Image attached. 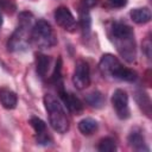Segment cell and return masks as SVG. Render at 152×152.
Returning a JSON list of instances; mask_svg holds the SVG:
<instances>
[{
    "instance_id": "14",
    "label": "cell",
    "mask_w": 152,
    "mask_h": 152,
    "mask_svg": "<svg viewBox=\"0 0 152 152\" xmlns=\"http://www.w3.org/2000/svg\"><path fill=\"white\" fill-rule=\"evenodd\" d=\"M97 127H99L97 121L94 120V119H91V118L82 119L78 122V129L84 135H91L93 133H95L97 131Z\"/></svg>"
},
{
    "instance_id": "15",
    "label": "cell",
    "mask_w": 152,
    "mask_h": 152,
    "mask_svg": "<svg viewBox=\"0 0 152 152\" xmlns=\"http://www.w3.org/2000/svg\"><path fill=\"white\" fill-rule=\"evenodd\" d=\"M86 102L93 108H101L104 104V96L100 91H93L86 96Z\"/></svg>"
},
{
    "instance_id": "20",
    "label": "cell",
    "mask_w": 152,
    "mask_h": 152,
    "mask_svg": "<svg viewBox=\"0 0 152 152\" xmlns=\"http://www.w3.org/2000/svg\"><path fill=\"white\" fill-rule=\"evenodd\" d=\"M0 10L7 13H13L15 10V4L13 0H0Z\"/></svg>"
},
{
    "instance_id": "17",
    "label": "cell",
    "mask_w": 152,
    "mask_h": 152,
    "mask_svg": "<svg viewBox=\"0 0 152 152\" xmlns=\"http://www.w3.org/2000/svg\"><path fill=\"white\" fill-rule=\"evenodd\" d=\"M90 15H89V11L86 10H80V24H81V28L83 31V33H88L90 31Z\"/></svg>"
},
{
    "instance_id": "16",
    "label": "cell",
    "mask_w": 152,
    "mask_h": 152,
    "mask_svg": "<svg viewBox=\"0 0 152 152\" xmlns=\"http://www.w3.org/2000/svg\"><path fill=\"white\" fill-rule=\"evenodd\" d=\"M97 150L101 152H114L116 150V145H115L114 139H112L109 137L101 139L99 145H97Z\"/></svg>"
},
{
    "instance_id": "13",
    "label": "cell",
    "mask_w": 152,
    "mask_h": 152,
    "mask_svg": "<svg viewBox=\"0 0 152 152\" xmlns=\"http://www.w3.org/2000/svg\"><path fill=\"white\" fill-rule=\"evenodd\" d=\"M50 62L51 58L46 55L43 53H37L36 56V69H37V74L39 75V77L44 78L49 71L50 68Z\"/></svg>"
},
{
    "instance_id": "12",
    "label": "cell",
    "mask_w": 152,
    "mask_h": 152,
    "mask_svg": "<svg viewBox=\"0 0 152 152\" xmlns=\"http://www.w3.org/2000/svg\"><path fill=\"white\" fill-rule=\"evenodd\" d=\"M131 18L137 24H146L151 20V11L148 7H138L131 11Z\"/></svg>"
},
{
    "instance_id": "2",
    "label": "cell",
    "mask_w": 152,
    "mask_h": 152,
    "mask_svg": "<svg viewBox=\"0 0 152 152\" xmlns=\"http://www.w3.org/2000/svg\"><path fill=\"white\" fill-rule=\"evenodd\" d=\"M33 15L28 12H21L19 14L18 26L12 36L8 38L7 49L11 52L24 51L28 48L31 42V30H32Z\"/></svg>"
},
{
    "instance_id": "3",
    "label": "cell",
    "mask_w": 152,
    "mask_h": 152,
    "mask_svg": "<svg viewBox=\"0 0 152 152\" xmlns=\"http://www.w3.org/2000/svg\"><path fill=\"white\" fill-rule=\"evenodd\" d=\"M99 69L103 77H110L126 82H134L138 77L137 72L132 69L122 66L120 61L110 53H106L101 57Z\"/></svg>"
},
{
    "instance_id": "10",
    "label": "cell",
    "mask_w": 152,
    "mask_h": 152,
    "mask_svg": "<svg viewBox=\"0 0 152 152\" xmlns=\"http://www.w3.org/2000/svg\"><path fill=\"white\" fill-rule=\"evenodd\" d=\"M0 103L6 109L15 108V106L18 103L17 94L8 88H1L0 89Z\"/></svg>"
},
{
    "instance_id": "19",
    "label": "cell",
    "mask_w": 152,
    "mask_h": 152,
    "mask_svg": "<svg viewBox=\"0 0 152 152\" xmlns=\"http://www.w3.org/2000/svg\"><path fill=\"white\" fill-rule=\"evenodd\" d=\"M36 140H37V144H40V145H50L52 142V138L50 137L49 132H44V133H40V134H37L36 137Z\"/></svg>"
},
{
    "instance_id": "11",
    "label": "cell",
    "mask_w": 152,
    "mask_h": 152,
    "mask_svg": "<svg viewBox=\"0 0 152 152\" xmlns=\"http://www.w3.org/2000/svg\"><path fill=\"white\" fill-rule=\"evenodd\" d=\"M128 142L137 151H148V148L146 146V142H145V138H144L142 133L139 129H134L129 133Z\"/></svg>"
},
{
    "instance_id": "7",
    "label": "cell",
    "mask_w": 152,
    "mask_h": 152,
    "mask_svg": "<svg viewBox=\"0 0 152 152\" xmlns=\"http://www.w3.org/2000/svg\"><path fill=\"white\" fill-rule=\"evenodd\" d=\"M112 104L115 109L118 118L127 119L129 118V107H128V95L124 89H116L112 95Z\"/></svg>"
},
{
    "instance_id": "6",
    "label": "cell",
    "mask_w": 152,
    "mask_h": 152,
    "mask_svg": "<svg viewBox=\"0 0 152 152\" xmlns=\"http://www.w3.org/2000/svg\"><path fill=\"white\" fill-rule=\"evenodd\" d=\"M72 83L80 90L86 89L90 84V69L87 62L78 61L76 63L75 71L72 75Z\"/></svg>"
},
{
    "instance_id": "8",
    "label": "cell",
    "mask_w": 152,
    "mask_h": 152,
    "mask_svg": "<svg viewBox=\"0 0 152 152\" xmlns=\"http://www.w3.org/2000/svg\"><path fill=\"white\" fill-rule=\"evenodd\" d=\"M55 20L56 23L66 31L72 32L76 28V19L74 18L70 10L65 6H59L55 11Z\"/></svg>"
},
{
    "instance_id": "1",
    "label": "cell",
    "mask_w": 152,
    "mask_h": 152,
    "mask_svg": "<svg viewBox=\"0 0 152 152\" xmlns=\"http://www.w3.org/2000/svg\"><path fill=\"white\" fill-rule=\"evenodd\" d=\"M108 34L120 56L126 62L133 63L137 58V46L133 28L124 23H113L108 30Z\"/></svg>"
},
{
    "instance_id": "23",
    "label": "cell",
    "mask_w": 152,
    "mask_h": 152,
    "mask_svg": "<svg viewBox=\"0 0 152 152\" xmlns=\"http://www.w3.org/2000/svg\"><path fill=\"white\" fill-rule=\"evenodd\" d=\"M2 25V17H1V12H0V26Z\"/></svg>"
},
{
    "instance_id": "4",
    "label": "cell",
    "mask_w": 152,
    "mask_h": 152,
    "mask_svg": "<svg viewBox=\"0 0 152 152\" xmlns=\"http://www.w3.org/2000/svg\"><path fill=\"white\" fill-rule=\"evenodd\" d=\"M44 106L48 112L49 124L53 131L64 134L69 131V120L61 102L51 94L44 96Z\"/></svg>"
},
{
    "instance_id": "22",
    "label": "cell",
    "mask_w": 152,
    "mask_h": 152,
    "mask_svg": "<svg viewBox=\"0 0 152 152\" xmlns=\"http://www.w3.org/2000/svg\"><path fill=\"white\" fill-rule=\"evenodd\" d=\"M107 1H108V5L113 8H122L127 5L128 0H107Z\"/></svg>"
},
{
    "instance_id": "18",
    "label": "cell",
    "mask_w": 152,
    "mask_h": 152,
    "mask_svg": "<svg viewBox=\"0 0 152 152\" xmlns=\"http://www.w3.org/2000/svg\"><path fill=\"white\" fill-rule=\"evenodd\" d=\"M30 125L36 131V134H40V133L46 132V124L39 118H36V116L31 118L30 119Z\"/></svg>"
},
{
    "instance_id": "5",
    "label": "cell",
    "mask_w": 152,
    "mask_h": 152,
    "mask_svg": "<svg viewBox=\"0 0 152 152\" xmlns=\"http://www.w3.org/2000/svg\"><path fill=\"white\" fill-rule=\"evenodd\" d=\"M31 42L40 49H49L57 43V39L51 25L40 19L32 26Z\"/></svg>"
},
{
    "instance_id": "9",
    "label": "cell",
    "mask_w": 152,
    "mask_h": 152,
    "mask_svg": "<svg viewBox=\"0 0 152 152\" xmlns=\"http://www.w3.org/2000/svg\"><path fill=\"white\" fill-rule=\"evenodd\" d=\"M59 96H61L63 103L65 104V107L68 108V110L70 113L80 115L83 112V103H82V101L77 96H75L74 94L66 93L62 87L59 89Z\"/></svg>"
},
{
    "instance_id": "21",
    "label": "cell",
    "mask_w": 152,
    "mask_h": 152,
    "mask_svg": "<svg viewBox=\"0 0 152 152\" xmlns=\"http://www.w3.org/2000/svg\"><path fill=\"white\" fill-rule=\"evenodd\" d=\"M99 0H80V10L89 11L94 6H96Z\"/></svg>"
}]
</instances>
